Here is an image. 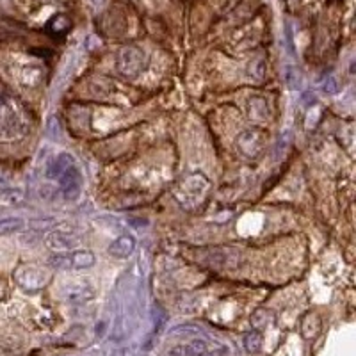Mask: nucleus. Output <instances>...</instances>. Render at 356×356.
Masks as SVG:
<instances>
[{
    "mask_svg": "<svg viewBox=\"0 0 356 356\" xmlns=\"http://www.w3.org/2000/svg\"><path fill=\"white\" fill-rule=\"evenodd\" d=\"M145 66V54L138 47H125L118 54L116 68L127 79H136Z\"/></svg>",
    "mask_w": 356,
    "mask_h": 356,
    "instance_id": "7ed1b4c3",
    "label": "nucleus"
},
{
    "mask_svg": "<svg viewBox=\"0 0 356 356\" xmlns=\"http://www.w3.org/2000/svg\"><path fill=\"white\" fill-rule=\"evenodd\" d=\"M269 317H271V314L267 310H264V308H259L257 312H253V316H251V324L255 326L257 330L264 328L267 323H269Z\"/></svg>",
    "mask_w": 356,
    "mask_h": 356,
    "instance_id": "dca6fc26",
    "label": "nucleus"
},
{
    "mask_svg": "<svg viewBox=\"0 0 356 356\" xmlns=\"http://www.w3.org/2000/svg\"><path fill=\"white\" fill-rule=\"evenodd\" d=\"M70 27H72V22H70V18L66 15H56L47 24V33L54 38H61L68 33Z\"/></svg>",
    "mask_w": 356,
    "mask_h": 356,
    "instance_id": "1a4fd4ad",
    "label": "nucleus"
},
{
    "mask_svg": "<svg viewBox=\"0 0 356 356\" xmlns=\"http://www.w3.org/2000/svg\"><path fill=\"white\" fill-rule=\"evenodd\" d=\"M136 250V239L132 235H122L118 237L113 244L109 246V255L114 257V259H129L130 255Z\"/></svg>",
    "mask_w": 356,
    "mask_h": 356,
    "instance_id": "423d86ee",
    "label": "nucleus"
},
{
    "mask_svg": "<svg viewBox=\"0 0 356 356\" xmlns=\"http://www.w3.org/2000/svg\"><path fill=\"white\" fill-rule=\"evenodd\" d=\"M301 335H303V339L307 340H312L316 339V337H319L321 330H323V323H321V317L317 316V314H314V312H308V314H305L303 319H301Z\"/></svg>",
    "mask_w": 356,
    "mask_h": 356,
    "instance_id": "0eeeda50",
    "label": "nucleus"
},
{
    "mask_svg": "<svg viewBox=\"0 0 356 356\" xmlns=\"http://www.w3.org/2000/svg\"><path fill=\"white\" fill-rule=\"evenodd\" d=\"M25 195L22 189H2L0 191V203L6 205H17V203L24 202Z\"/></svg>",
    "mask_w": 356,
    "mask_h": 356,
    "instance_id": "4468645a",
    "label": "nucleus"
},
{
    "mask_svg": "<svg viewBox=\"0 0 356 356\" xmlns=\"http://www.w3.org/2000/svg\"><path fill=\"white\" fill-rule=\"evenodd\" d=\"M57 182L61 186L63 196H65L68 202H75L79 200V196L82 195V173L79 170L77 164L70 166L61 177L57 178Z\"/></svg>",
    "mask_w": 356,
    "mask_h": 356,
    "instance_id": "20e7f679",
    "label": "nucleus"
},
{
    "mask_svg": "<svg viewBox=\"0 0 356 356\" xmlns=\"http://www.w3.org/2000/svg\"><path fill=\"white\" fill-rule=\"evenodd\" d=\"M171 356H225L227 355V349L218 346L214 349V346H211L207 340L195 339L187 342L182 348H177L170 353Z\"/></svg>",
    "mask_w": 356,
    "mask_h": 356,
    "instance_id": "39448f33",
    "label": "nucleus"
},
{
    "mask_svg": "<svg viewBox=\"0 0 356 356\" xmlns=\"http://www.w3.org/2000/svg\"><path fill=\"white\" fill-rule=\"evenodd\" d=\"M25 228V221L20 218H9L0 221V235H11L22 232Z\"/></svg>",
    "mask_w": 356,
    "mask_h": 356,
    "instance_id": "ddd939ff",
    "label": "nucleus"
},
{
    "mask_svg": "<svg viewBox=\"0 0 356 356\" xmlns=\"http://www.w3.org/2000/svg\"><path fill=\"white\" fill-rule=\"evenodd\" d=\"M267 132L262 129H250L237 138V148L248 159H257L267 148Z\"/></svg>",
    "mask_w": 356,
    "mask_h": 356,
    "instance_id": "f03ea898",
    "label": "nucleus"
},
{
    "mask_svg": "<svg viewBox=\"0 0 356 356\" xmlns=\"http://www.w3.org/2000/svg\"><path fill=\"white\" fill-rule=\"evenodd\" d=\"M262 335H260L259 330H255V332H250L246 337H244V346H246V349L250 353H259L260 349H262Z\"/></svg>",
    "mask_w": 356,
    "mask_h": 356,
    "instance_id": "2eb2a0df",
    "label": "nucleus"
},
{
    "mask_svg": "<svg viewBox=\"0 0 356 356\" xmlns=\"http://www.w3.org/2000/svg\"><path fill=\"white\" fill-rule=\"evenodd\" d=\"M95 296V291L91 285H73V287L68 289V300L73 301V303H79V301H88Z\"/></svg>",
    "mask_w": 356,
    "mask_h": 356,
    "instance_id": "f8f14e48",
    "label": "nucleus"
},
{
    "mask_svg": "<svg viewBox=\"0 0 356 356\" xmlns=\"http://www.w3.org/2000/svg\"><path fill=\"white\" fill-rule=\"evenodd\" d=\"M70 269H88L95 264L93 251L89 250H75L68 253Z\"/></svg>",
    "mask_w": 356,
    "mask_h": 356,
    "instance_id": "6e6552de",
    "label": "nucleus"
},
{
    "mask_svg": "<svg viewBox=\"0 0 356 356\" xmlns=\"http://www.w3.org/2000/svg\"><path fill=\"white\" fill-rule=\"evenodd\" d=\"M73 164H75V161H73L72 155H68V154L57 155V157L52 161V164L49 166L47 175H49V178H56L57 180V178L61 177V175L65 173L70 166H73Z\"/></svg>",
    "mask_w": 356,
    "mask_h": 356,
    "instance_id": "9d476101",
    "label": "nucleus"
},
{
    "mask_svg": "<svg viewBox=\"0 0 356 356\" xmlns=\"http://www.w3.org/2000/svg\"><path fill=\"white\" fill-rule=\"evenodd\" d=\"M15 280L25 292H40L44 285L49 284V275L41 267L22 264L15 271Z\"/></svg>",
    "mask_w": 356,
    "mask_h": 356,
    "instance_id": "f257e3e1",
    "label": "nucleus"
},
{
    "mask_svg": "<svg viewBox=\"0 0 356 356\" xmlns=\"http://www.w3.org/2000/svg\"><path fill=\"white\" fill-rule=\"evenodd\" d=\"M248 114H250L253 120H267L269 118V107H267V102L262 97H253L248 104Z\"/></svg>",
    "mask_w": 356,
    "mask_h": 356,
    "instance_id": "9b49d317",
    "label": "nucleus"
}]
</instances>
